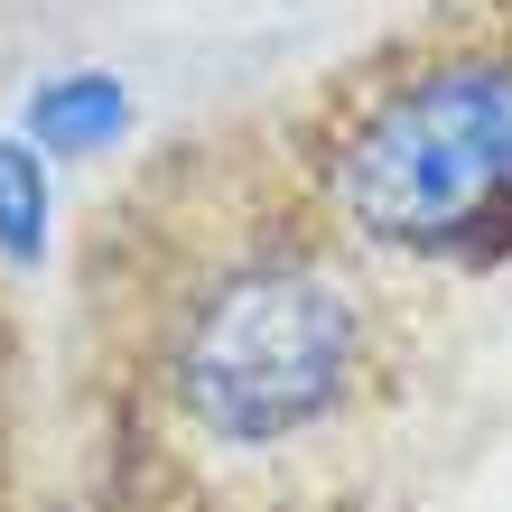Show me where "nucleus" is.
Masks as SVG:
<instances>
[{
    "mask_svg": "<svg viewBox=\"0 0 512 512\" xmlns=\"http://www.w3.org/2000/svg\"><path fill=\"white\" fill-rule=\"evenodd\" d=\"M66 252V168L0 122V280H47Z\"/></svg>",
    "mask_w": 512,
    "mask_h": 512,
    "instance_id": "20e7f679",
    "label": "nucleus"
},
{
    "mask_svg": "<svg viewBox=\"0 0 512 512\" xmlns=\"http://www.w3.org/2000/svg\"><path fill=\"white\" fill-rule=\"evenodd\" d=\"M10 122L38 140L66 177H84V168H112L140 140L149 103H140V75L112 66V56H56V66H38V75L19 84Z\"/></svg>",
    "mask_w": 512,
    "mask_h": 512,
    "instance_id": "7ed1b4c3",
    "label": "nucleus"
},
{
    "mask_svg": "<svg viewBox=\"0 0 512 512\" xmlns=\"http://www.w3.org/2000/svg\"><path fill=\"white\" fill-rule=\"evenodd\" d=\"M308 224L364 270L512 261V38H429L336 103Z\"/></svg>",
    "mask_w": 512,
    "mask_h": 512,
    "instance_id": "f03ea898",
    "label": "nucleus"
},
{
    "mask_svg": "<svg viewBox=\"0 0 512 512\" xmlns=\"http://www.w3.org/2000/svg\"><path fill=\"white\" fill-rule=\"evenodd\" d=\"M382 382V289L317 224L205 243L149 308L140 391L205 466H289L326 447Z\"/></svg>",
    "mask_w": 512,
    "mask_h": 512,
    "instance_id": "f257e3e1",
    "label": "nucleus"
}]
</instances>
